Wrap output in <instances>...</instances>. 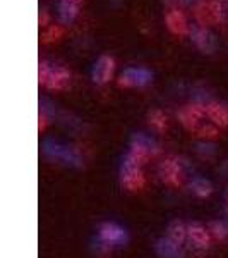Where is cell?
I'll list each match as a JSON object with an SVG mask.
<instances>
[{"instance_id": "cb8c5ba5", "label": "cell", "mask_w": 228, "mask_h": 258, "mask_svg": "<svg viewBox=\"0 0 228 258\" xmlns=\"http://www.w3.org/2000/svg\"><path fill=\"white\" fill-rule=\"evenodd\" d=\"M179 2L182 4V6L189 7V6H194V4H196V2H197V0H179Z\"/></svg>"}, {"instance_id": "277c9868", "label": "cell", "mask_w": 228, "mask_h": 258, "mask_svg": "<svg viewBox=\"0 0 228 258\" xmlns=\"http://www.w3.org/2000/svg\"><path fill=\"white\" fill-rule=\"evenodd\" d=\"M206 114V105L204 103H190V105H185L184 109L179 112V120L182 122V126L189 131H196V129L201 126V120Z\"/></svg>"}, {"instance_id": "9a60e30c", "label": "cell", "mask_w": 228, "mask_h": 258, "mask_svg": "<svg viewBox=\"0 0 228 258\" xmlns=\"http://www.w3.org/2000/svg\"><path fill=\"white\" fill-rule=\"evenodd\" d=\"M190 189L199 198H208L213 193V184L204 177H194L192 182H190Z\"/></svg>"}, {"instance_id": "8992f818", "label": "cell", "mask_w": 228, "mask_h": 258, "mask_svg": "<svg viewBox=\"0 0 228 258\" xmlns=\"http://www.w3.org/2000/svg\"><path fill=\"white\" fill-rule=\"evenodd\" d=\"M187 231H189V243L194 248L201 249V251H206V249L211 248L214 239L211 238L206 226H202L201 222H190L187 224Z\"/></svg>"}, {"instance_id": "2e32d148", "label": "cell", "mask_w": 228, "mask_h": 258, "mask_svg": "<svg viewBox=\"0 0 228 258\" xmlns=\"http://www.w3.org/2000/svg\"><path fill=\"white\" fill-rule=\"evenodd\" d=\"M208 231L214 241H225L228 238V222H225V220H211L208 224Z\"/></svg>"}, {"instance_id": "3957f363", "label": "cell", "mask_w": 228, "mask_h": 258, "mask_svg": "<svg viewBox=\"0 0 228 258\" xmlns=\"http://www.w3.org/2000/svg\"><path fill=\"white\" fill-rule=\"evenodd\" d=\"M160 179L170 188H180L184 184L185 170H184V159L175 155H168L160 162L158 165Z\"/></svg>"}, {"instance_id": "ac0fdd59", "label": "cell", "mask_w": 228, "mask_h": 258, "mask_svg": "<svg viewBox=\"0 0 228 258\" xmlns=\"http://www.w3.org/2000/svg\"><path fill=\"white\" fill-rule=\"evenodd\" d=\"M148 119H149V124H151V126L155 127L158 133L167 131V127H168V119H167V115H165L161 110H153V112H149Z\"/></svg>"}, {"instance_id": "484cf974", "label": "cell", "mask_w": 228, "mask_h": 258, "mask_svg": "<svg viewBox=\"0 0 228 258\" xmlns=\"http://www.w3.org/2000/svg\"><path fill=\"white\" fill-rule=\"evenodd\" d=\"M69 2H74V4H79L81 0H69Z\"/></svg>"}, {"instance_id": "6da1fadb", "label": "cell", "mask_w": 228, "mask_h": 258, "mask_svg": "<svg viewBox=\"0 0 228 258\" xmlns=\"http://www.w3.org/2000/svg\"><path fill=\"white\" fill-rule=\"evenodd\" d=\"M156 155H160V147L156 145L155 140H151L143 133H138V135L132 136L131 148L127 152V157L131 160H134L136 164H139L143 167L151 159H155Z\"/></svg>"}, {"instance_id": "e0dca14e", "label": "cell", "mask_w": 228, "mask_h": 258, "mask_svg": "<svg viewBox=\"0 0 228 258\" xmlns=\"http://www.w3.org/2000/svg\"><path fill=\"white\" fill-rule=\"evenodd\" d=\"M77 16V4L69 2V0H62L59 4V18L62 23H72Z\"/></svg>"}, {"instance_id": "5bb4252c", "label": "cell", "mask_w": 228, "mask_h": 258, "mask_svg": "<svg viewBox=\"0 0 228 258\" xmlns=\"http://www.w3.org/2000/svg\"><path fill=\"white\" fill-rule=\"evenodd\" d=\"M167 26L168 30L175 35H185L189 31L187 21H185V16L182 14L180 11H170L167 14Z\"/></svg>"}, {"instance_id": "d4e9b609", "label": "cell", "mask_w": 228, "mask_h": 258, "mask_svg": "<svg viewBox=\"0 0 228 258\" xmlns=\"http://www.w3.org/2000/svg\"><path fill=\"white\" fill-rule=\"evenodd\" d=\"M40 24H41V26H45V24H47V14H45V12H41V14H40Z\"/></svg>"}, {"instance_id": "30bf717a", "label": "cell", "mask_w": 228, "mask_h": 258, "mask_svg": "<svg viewBox=\"0 0 228 258\" xmlns=\"http://www.w3.org/2000/svg\"><path fill=\"white\" fill-rule=\"evenodd\" d=\"M70 80H72V76H70V71L67 68H64V66H52L47 88L55 91L67 90L70 86Z\"/></svg>"}, {"instance_id": "52a82bcc", "label": "cell", "mask_w": 228, "mask_h": 258, "mask_svg": "<svg viewBox=\"0 0 228 258\" xmlns=\"http://www.w3.org/2000/svg\"><path fill=\"white\" fill-rule=\"evenodd\" d=\"M98 236L99 241H103L106 246L124 244L127 241V232L115 222H103L98 229Z\"/></svg>"}, {"instance_id": "4316f807", "label": "cell", "mask_w": 228, "mask_h": 258, "mask_svg": "<svg viewBox=\"0 0 228 258\" xmlns=\"http://www.w3.org/2000/svg\"><path fill=\"white\" fill-rule=\"evenodd\" d=\"M226 207H228V195H226Z\"/></svg>"}, {"instance_id": "d6986e66", "label": "cell", "mask_w": 228, "mask_h": 258, "mask_svg": "<svg viewBox=\"0 0 228 258\" xmlns=\"http://www.w3.org/2000/svg\"><path fill=\"white\" fill-rule=\"evenodd\" d=\"M196 136H199V138H204V140H214V138H218L219 136V129L218 126H211V124H201L196 131Z\"/></svg>"}, {"instance_id": "ba28073f", "label": "cell", "mask_w": 228, "mask_h": 258, "mask_svg": "<svg viewBox=\"0 0 228 258\" xmlns=\"http://www.w3.org/2000/svg\"><path fill=\"white\" fill-rule=\"evenodd\" d=\"M190 38H192V41L196 43V47L204 53H213L218 47L214 35L206 26L192 28V31H190Z\"/></svg>"}, {"instance_id": "7c38bea8", "label": "cell", "mask_w": 228, "mask_h": 258, "mask_svg": "<svg viewBox=\"0 0 228 258\" xmlns=\"http://www.w3.org/2000/svg\"><path fill=\"white\" fill-rule=\"evenodd\" d=\"M206 114L213 120L214 126L228 127V109L225 105L216 103V102H209L208 105H206Z\"/></svg>"}, {"instance_id": "7402d4cb", "label": "cell", "mask_w": 228, "mask_h": 258, "mask_svg": "<svg viewBox=\"0 0 228 258\" xmlns=\"http://www.w3.org/2000/svg\"><path fill=\"white\" fill-rule=\"evenodd\" d=\"M47 124H48V119H47V115L45 114H40V117H38V131H45V127H47Z\"/></svg>"}, {"instance_id": "5b68a950", "label": "cell", "mask_w": 228, "mask_h": 258, "mask_svg": "<svg viewBox=\"0 0 228 258\" xmlns=\"http://www.w3.org/2000/svg\"><path fill=\"white\" fill-rule=\"evenodd\" d=\"M153 80V74L144 68H129L119 76L117 85L120 88H134V86H144Z\"/></svg>"}, {"instance_id": "44dd1931", "label": "cell", "mask_w": 228, "mask_h": 258, "mask_svg": "<svg viewBox=\"0 0 228 258\" xmlns=\"http://www.w3.org/2000/svg\"><path fill=\"white\" fill-rule=\"evenodd\" d=\"M62 35H64V31H62L60 26H50L48 31L43 35V41L45 43H50V41H59L62 38Z\"/></svg>"}, {"instance_id": "ffe728a7", "label": "cell", "mask_w": 228, "mask_h": 258, "mask_svg": "<svg viewBox=\"0 0 228 258\" xmlns=\"http://www.w3.org/2000/svg\"><path fill=\"white\" fill-rule=\"evenodd\" d=\"M50 71H52V66H50L48 62L41 60L38 64V83H40V85L47 86L48 78H50Z\"/></svg>"}, {"instance_id": "603a6c76", "label": "cell", "mask_w": 228, "mask_h": 258, "mask_svg": "<svg viewBox=\"0 0 228 258\" xmlns=\"http://www.w3.org/2000/svg\"><path fill=\"white\" fill-rule=\"evenodd\" d=\"M221 4V16H223V21L228 23V0H219Z\"/></svg>"}, {"instance_id": "4fadbf2b", "label": "cell", "mask_w": 228, "mask_h": 258, "mask_svg": "<svg viewBox=\"0 0 228 258\" xmlns=\"http://www.w3.org/2000/svg\"><path fill=\"white\" fill-rule=\"evenodd\" d=\"M167 234H168V239H172L173 243L177 244H184L189 241V231H187V224L182 222V220L175 219L168 224V229H167Z\"/></svg>"}, {"instance_id": "7a4b0ae2", "label": "cell", "mask_w": 228, "mask_h": 258, "mask_svg": "<svg viewBox=\"0 0 228 258\" xmlns=\"http://www.w3.org/2000/svg\"><path fill=\"white\" fill-rule=\"evenodd\" d=\"M120 184L129 193H139L146 188V176L143 172V167L127 155L124 157L122 167H120Z\"/></svg>"}, {"instance_id": "8fae6325", "label": "cell", "mask_w": 228, "mask_h": 258, "mask_svg": "<svg viewBox=\"0 0 228 258\" xmlns=\"http://www.w3.org/2000/svg\"><path fill=\"white\" fill-rule=\"evenodd\" d=\"M156 253L161 258H184V251H182V246L177 243H173L172 239L168 238H160L155 244Z\"/></svg>"}, {"instance_id": "9c48e42d", "label": "cell", "mask_w": 228, "mask_h": 258, "mask_svg": "<svg viewBox=\"0 0 228 258\" xmlns=\"http://www.w3.org/2000/svg\"><path fill=\"white\" fill-rule=\"evenodd\" d=\"M113 69H115V60L110 55H101L96 60V64L93 66L91 78H93V81L96 85H105V83H108L111 80Z\"/></svg>"}]
</instances>
